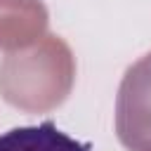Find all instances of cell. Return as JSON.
Instances as JSON below:
<instances>
[{"mask_svg":"<svg viewBox=\"0 0 151 151\" xmlns=\"http://www.w3.org/2000/svg\"><path fill=\"white\" fill-rule=\"evenodd\" d=\"M73 83V57L68 45L47 35L26 54H9L0 64L2 97L26 111H47L61 104Z\"/></svg>","mask_w":151,"mask_h":151,"instance_id":"cell-1","label":"cell"},{"mask_svg":"<svg viewBox=\"0 0 151 151\" xmlns=\"http://www.w3.org/2000/svg\"><path fill=\"white\" fill-rule=\"evenodd\" d=\"M116 134L127 151H151V52L137 59L120 80Z\"/></svg>","mask_w":151,"mask_h":151,"instance_id":"cell-2","label":"cell"},{"mask_svg":"<svg viewBox=\"0 0 151 151\" xmlns=\"http://www.w3.org/2000/svg\"><path fill=\"white\" fill-rule=\"evenodd\" d=\"M0 151H90V146L61 132L52 120H45L2 132Z\"/></svg>","mask_w":151,"mask_h":151,"instance_id":"cell-3","label":"cell"}]
</instances>
